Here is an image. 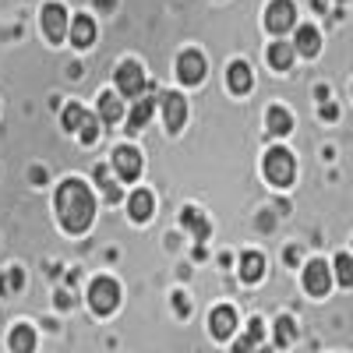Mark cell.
Wrapping results in <instances>:
<instances>
[{"label": "cell", "instance_id": "f546056e", "mask_svg": "<svg viewBox=\"0 0 353 353\" xmlns=\"http://www.w3.org/2000/svg\"><path fill=\"white\" fill-rule=\"evenodd\" d=\"M4 290H21V272L14 269V272H8V279H4Z\"/></svg>", "mask_w": 353, "mask_h": 353}, {"label": "cell", "instance_id": "cb8c5ba5", "mask_svg": "<svg viewBox=\"0 0 353 353\" xmlns=\"http://www.w3.org/2000/svg\"><path fill=\"white\" fill-rule=\"evenodd\" d=\"M85 117H88V113H85L81 106H74V103H71V106H68V110L61 113V124H64L68 131H78V128H81V121H85Z\"/></svg>", "mask_w": 353, "mask_h": 353}, {"label": "cell", "instance_id": "9c48e42d", "mask_svg": "<svg viewBox=\"0 0 353 353\" xmlns=\"http://www.w3.org/2000/svg\"><path fill=\"white\" fill-rule=\"evenodd\" d=\"M163 117H166V131H181L188 121V103L181 92H166L163 96Z\"/></svg>", "mask_w": 353, "mask_h": 353}, {"label": "cell", "instance_id": "2e32d148", "mask_svg": "<svg viewBox=\"0 0 353 353\" xmlns=\"http://www.w3.org/2000/svg\"><path fill=\"white\" fill-rule=\"evenodd\" d=\"M99 117L106 124H117L124 117V99L117 96V92H106V96H99Z\"/></svg>", "mask_w": 353, "mask_h": 353}, {"label": "cell", "instance_id": "5bb4252c", "mask_svg": "<svg viewBox=\"0 0 353 353\" xmlns=\"http://www.w3.org/2000/svg\"><path fill=\"white\" fill-rule=\"evenodd\" d=\"M152 209H156V198H152L149 191H134V194L128 198V212H131L134 223H145V219L152 216Z\"/></svg>", "mask_w": 353, "mask_h": 353}, {"label": "cell", "instance_id": "ba28073f", "mask_svg": "<svg viewBox=\"0 0 353 353\" xmlns=\"http://www.w3.org/2000/svg\"><path fill=\"white\" fill-rule=\"evenodd\" d=\"M176 78H181L184 85H198L205 78V57L198 50H184L181 61H176Z\"/></svg>", "mask_w": 353, "mask_h": 353}, {"label": "cell", "instance_id": "ffe728a7", "mask_svg": "<svg viewBox=\"0 0 353 353\" xmlns=\"http://www.w3.org/2000/svg\"><path fill=\"white\" fill-rule=\"evenodd\" d=\"M156 110V99H138L134 110H131V121H128V131H141L145 124H149V117Z\"/></svg>", "mask_w": 353, "mask_h": 353}, {"label": "cell", "instance_id": "e0dca14e", "mask_svg": "<svg viewBox=\"0 0 353 353\" xmlns=\"http://www.w3.org/2000/svg\"><path fill=\"white\" fill-rule=\"evenodd\" d=\"M92 39H96V21L85 18V14L74 18V21H71V43H74V46H88Z\"/></svg>", "mask_w": 353, "mask_h": 353}, {"label": "cell", "instance_id": "9a60e30c", "mask_svg": "<svg viewBox=\"0 0 353 353\" xmlns=\"http://www.w3.org/2000/svg\"><path fill=\"white\" fill-rule=\"evenodd\" d=\"M265 124H269V134L283 138V134H290V128H293V117L286 113V106H269V117H265Z\"/></svg>", "mask_w": 353, "mask_h": 353}, {"label": "cell", "instance_id": "1f68e13d", "mask_svg": "<svg viewBox=\"0 0 353 353\" xmlns=\"http://www.w3.org/2000/svg\"><path fill=\"white\" fill-rule=\"evenodd\" d=\"M113 4V0H96V8H110Z\"/></svg>", "mask_w": 353, "mask_h": 353}, {"label": "cell", "instance_id": "d4e9b609", "mask_svg": "<svg viewBox=\"0 0 353 353\" xmlns=\"http://www.w3.org/2000/svg\"><path fill=\"white\" fill-rule=\"evenodd\" d=\"M293 336H297L293 332V318H279L276 321V346H290Z\"/></svg>", "mask_w": 353, "mask_h": 353}, {"label": "cell", "instance_id": "ac0fdd59", "mask_svg": "<svg viewBox=\"0 0 353 353\" xmlns=\"http://www.w3.org/2000/svg\"><path fill=\"white\" fill-rule=\"evenodd\" d=\"M293 50H301L304 57H314V53L321 50V36H318V28H311V25L297 28V43H293Z\"/></svg>", "mask_w": 353, "mask_h": 353}, {"label": "cell", "instance_id": "5b68a950", "mask_svg": "<svg viewBox=\"0 0 353 353\" xmlns=\"http://www.w3.org/2000/svg\"><path fill=\"white\" fill-rule=\"evenodd\" d=\"M293 21H297V8L290 4V0H276V4H269V11H265V28L269 32H290Z\"/></svg>", "mask_w": 353, "mask_h": 353}, {"label": "cell", "instance_id": "4dcf8cb0", "mask_svg": "<svg viewBox=\"0 0 353 353\" xmlns=\"http://www.w3.org/2000/svg\"><path fill=\"white\" fill-rule=\"evenodd\" d=\"M173 304H176V311H181V314H188V311H191V307H188V301L181 297V293H176V297H173Z\"/></svg>", "mask_w": 353, "mask_h": 353}, {"label": "cell", "instance_id": "277c9868", "mask_svg": "<svg viewBox=\"0 0 353 353\" xmlns=\"http://www.w3.org/2000/svg\"><path fill=\"white\" fill-rule=\"evenodd\" d=\"M113 81H117V88H121V96H128V99L141 96V88H145V74H141V68H138L134 61L117 64V71H113Z\"/></svg>", "mask_w": 353, "mask_h": 353}, {"label": "cell", "instance_id": "603a6c76", "mask_svg": "<svg viewBox=\"0 0 353 353\" xmlns=\"http://www.w3.org/2000/svg\"><path fill=\"white\" fill-rule=\"evenodd\" d=\"M96 181H99V191H103L106 201H121V188L110 181V170L106 166H96Z\"/></svg>", "mask_w": 353, "mask_h": 353}, {"label": "cell", "instance_id": "8fae6325", "mask_svg": "<svg viewBox=\"0 0 353 353\" xmlns=\"http://www.w3.org/2000/svg\"><path fill=\"white\" fill-rule=\"evenodd\" d=\"M209 329H212L216 339H230L233 329H237V311H233V307H216L209 314Z\"/></svg>", "mask_w": 353, "mask_h": 353}, {"label": "cell", "instance_id": "6da1fadb", "mask_svg": "<svg viewBox=\"0 0 353 353\" xmlns=\"http://www.w3.org/2000/svg\"><path fill=\"white\" fill-rule=\"evenodd\" d=\"M57 216L68 233H85L96 216V198L81 181H64L57 191Z\"/></svg>", "mask_w": 353, "mask_h": 353}, {"label": "cell", "instance_id": "52a82bcc", "mask_svg": "<svg viewBox=\"0 0 353 353\" xmlns=\"http://www.w3.org/2000/svg\"><path fill=\"white\" fill-rule=\"evenodd\" d=\"M43 32L50 43H61L68 36V11L61 4H46L43 8Z\"/></svg>", "mask_w": 353, "mask_h": 353}, {"label": "cell", "instance_id": "4fadbf2b", "mask_svg": "<svg viewBox=\"0 0 353 353\" xmlns=\"http://www.w3.org/2000/svg\"><path fill=\"white\" fill-rule=\"evenodd\" d=\"M181 223L194 233V241H198V258H201V254H205L201 244H205V237H209V223H205V216H201L198 209H184V212H181Z\"/></svg>", "mask_w": 353, "mask_h": 353}, {"label": "cell", "instance_id": "44dd1931", "mask_svg": "<svg viewBox=\"0 0 353 353\" xmlns=\"http://www.w3.org/2000/svg\"><path fill=\"white\" fill-rule=\"evenodd\" d=\"M269 64H272L276 71H286V68L293 64V46H290V43H272V46H269Z\"/></svg>", "mask_w": 353, "mask_h": 353}, {"label": "cell", "instance_id": "7402d4cb", "mask_svg": "<svg viewBox=\"0 0 353 353\" xmlns=\"http://www.w3.org/2000/svg\"><path fill=\"white\" fill-rule=\"evenodd\" d=\"M11 350H14V353H32V350H36V332L28 329V325H18V329L11 332Z\"/></svg>", "mask_w": 353, "mask_h": 353}, {"label": "cell", "instance_id": "8992f818", "mask_svg": "<svg viewBox=\"0 0 353 353\" xmlns=\"http://www.w3.org/2000/svg\"><path fill=\"white\" fill-rule=\"evenodd\" d=\"M113 170L121 173V181H138L141 173V152L134 145H121V149L113 152Z\"/></svg>", "mask_w": 353, "mask_h": 353}, {"label": "cell", "instance_id": "4316f807", "mask_svg": "<svg viewBox=\"0 0 353 353\" xmlns=\"http://www.w3.org/2000/svg\"><path fill=\"white\" fill-rule=\"evenodd\" d=\"M78 131H81V141H85V145H92V141L99 138V117H85Z\"/></svg>", "mask_w": 353, "mask_h": 353}, {"label": "cell", "instance_id": "d6a6232c", "mask_svg": "<svg viewBox=\"0 0 353 353\" xmlns=\"http://www.w3.org/2000/svg\"><path fill=\"white\" fill-rule=\"evenodd\" d=\"M258 353H272V350H269V346H261V350H258Z\"/></svg>", "mask_w": 353, "mask_h": 353}, {"label": "cell", "instance_id": "30bf717a", "mask_svg": "<svg viewBox=\"0 0 353 353\" xmlns=\"http://www.w3.org/2000/svg\"><path fill=\"white\" fill-rule=\"evenodd\" d=\"M304 286H307V293H314V297H325L329 286H332L329 265L325 261H311L307 269H304Z\"/></svg>", "mask_w": 353, "mask_h": 353}, {"label": "cell", "instance_id": "d6986e66", "mask_svg": "<svg viewBox=\"0 0 353 353\" xmlns=\"http://www.w3.org/2000/svg\"><path fill=\"white\" fill-rule=\"evenodd\" d=\"M261 272H265V258H261L258 251H248V254L241 258V279H244V283H258Z\"/></svg>", "mask_w": 353, "mask_h": 353}, {"label": "cell", "instance_id": "7c38bea8", "mask_svg": "<svg viewBox=\"0 0 353 353\" xmlns=\"http://www.w3.org/2000/svg\"><path fill=\"white\" fill-rule=\"evenodd\" d=\"M226 85H230V92L248 96V92H251V85H254L251 68H248L244 61H233V64H230V71H226Z\"/></svg>", "mask_w": 353, "mask_h": 353}, {"label": "cell", "instance_id": "83f0119b", "mask_svg": "<svg viewBox=\"0 0 353 353\" xmlns=\"http://www.w3.org/2000/svg\"><path fill=\"white\" fill-rule=\"evenodd\" d=\"M248 336H251L254 343H261V336H265V325H261L258 318H251V325H248Z\"/></svg>", "mask_w": 353, "mask_h": 353}, {"label": "cell", "instance_id": "484cf974", "mask_svg": "<svg viewBox=\"0 0 353 353\" xmlns=\"http://www.w3.org/2000/svg\"><path fill=\"white\" fill-rule=\"evenodd\" d=\"M336 272H339V283L343 286H353V258L350 254H339L336 258Z\"/></svg>", "mask_w": 353, "mask_h": 353}, {"label": "cell", "instance_id": "7a4b0ae2", "mask_svg": "<svg viewBox=\"0 0 353 353\" xmlns=\"http://www.w3.org/2000/svg\"><path fill=\"white\" fill-rule=\"evenodd\" d=\"M88 304H92L96 314H110L117 304H121V286H117L110 276H99L92 286H88Z\"/></svg>", "mask_w": 353, "mask_h": 353}, {"label": "cell", "instance_id": "f1b7e54d", "mask_svg": "<svg viewBox=\"0 0 353 353\" xmlns=\"http://www.w3.org/2000/svg\"><path fill=\"white\" fill-rule=\"evenodd\" d=\"M233 353H254V339L241 336V343H233Z\"/></svg>", "mask_w": 353, "mask_h": 353}, {"label": "cell", "instance_id": "3957f363", "mask_svg": "<svg viewBox=\"0 0 353 353\" xmlns=\"http://www.w3.org/2000/svg\"><path fill=\"white\" fill-rule=\"evenodd\" d=\"M261 170H265V176H269L272 184H290L293 173H297V163H293V156L286 149H269L265 152Z\"/></svg>", "mask_w": 353, "mask_h": 353}]
</instances>
